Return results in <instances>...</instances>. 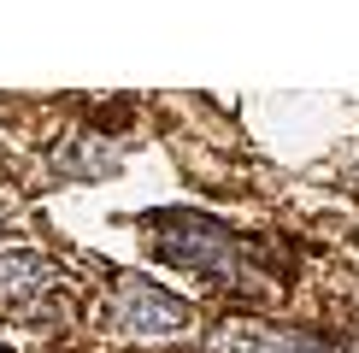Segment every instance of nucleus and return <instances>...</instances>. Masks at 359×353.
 <instances>
[{"label": "nucleus", "instance_id": "obj_3", "mask_svg": "<svg viewBox=\"0 0 359 353\" xmlns=\"http://www.w3.org/2000/svg\"><path fill=\"white\" fill-rule=\"evenodd\" d=\"M206 347L212 353H359V342H336L318 330H277V324H224Z\"/></svg>", "mask_w": 359, "mask_h": 353}, {"label": "nucleus", "instance_id": "obj_1", "mask_svg": "<svg viewBox=\"0 0 359 353\" xmlns=\"http://www.w3.org/2000/svg\"><path fill=\"white\" fill-rule=\"evenodd\" d=\"M147 224H154V247L171 265H183V271L218 277L224 289L259 283V271L248 259V242L236 230H224L218 218H206V212H154Z\"/></svg>", "mask_w": 359, "mask_h": 353}, {"label": "nucleus", "instance_id": "obj_2", "mask_svg": "<svg viewBox=\"0 0 359 353\" xmlns=\"http://www.w3.org/2000/svg\"><path fill=\"white\" fill-rule=\"evenodd\" d=\"M107 324L124 335H177V330H189V300L147 283V277H118L112 300H107Z\"/></svg>", "mask_w": 359, "mask_h": 353}, {"label": "nucleus", "instance_id": "obj_4", "mask_svg": "<svg viewBox=\"0 0 359 353\" xmlns=\"http://www.w3.org/2000/svg\"><path fill=\"white\" fill-rule=\"evenodd\" d=\"M53 265L41 254H0V300H18V294H48L53 289Z\"/></svg>", "mask_w": 359, "mask_h": 353}]
</instances>
